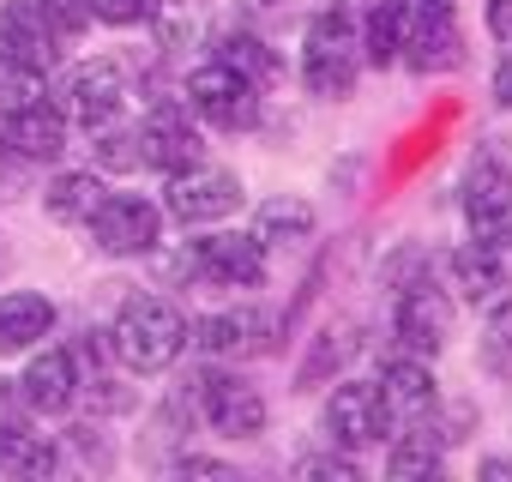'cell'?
Returning <instances> with one entry per match:
<instances>
[{
  "mask_svg": "<svg viewBox=\"0 0 512 482\" xmlns=\"http://www.w3.org/2000/svg\"><path fill=\"white\" fill-rule=\"evenodd\" d=\"M103 338H109V350H115V362H121L127 374H163V368H175L181 350H187V320H181V308L163 302V296H127V302L115 308V326H109Z\"/></svg>",
  "mask_w": 512,
  "mask_h": 482,
  "instance_id": "6da1fadb",
  "label": "cell"
},
{
  "mask_svg": "<svg viewBox=\"0 0 512 482\" xmlns=\"http://www.w3.org/2000/svg\"><path fill=\"white\" fill-rule=\"evenodd\" d=\"M362 31H356V13L344 7V0H332V7L308 25L302 37V85L314 97H350L356 79H362Z\"/></svg>",
  "mask_w": 512,
  "mask_h": 482,
  "instance_id": "7a4b0ae2",
  "label": "cell"
},
{
  "mask_svg": "<svg viewBox=\"0 0 512 482\" xmlns=\"http://www.w3.org/2000/svg\"><path fill=\"white\" fill-rule=\"evenodd\" d=\"M187 109L217 133H247V127H260V85L211 55L205 67L187 73Z\"/></svg>",
  "mask_w": 512,
  "mask_h": 482,
  "instance_id": "3957f363",
  "label": "cell"
},
{
  "mask_svg": "<svg viewBox=\"0 0 512 482\" xmlns=\"http://www.w3.org/2000/svg\"><path fill=\"white\" fill-rule=\"evenodd\" d=\"M235 205H241V175H235V169H217V163H205V157L187 163V169H175L169 187H163V211H169L175 223H187V229L223 223Z\"/></svg>",
  "mask_w": 512,
  "mask_h": 482,
  "instance_id": "277c9868",
  "label": "cell"
},
{
  "mask_svg": "<svg viewBox=\"0 0 512 482\" xmlns=\"http://www.w3.org/2000/svg\"><path fill=\"white\" fill-rule=\"evenodd\" d=\"M91 241L103 254L115 260H133V254H151L157 241H163V211L139 193H103V205L91 211Z\"/></svg>",
  "mask_w": 512,
  "mask_h": 482,
  "instance_id": "5b68a950",
  "label": "cell"
},
{
  "mask_svg": "<svg viewBox=\"0 0 512 482\" xmlns=\"http://www.w3.org/2000/svg\"><path fill=\"white\" fill-rule=\"evenodd\" d=\"M392 434V410L380 398L374 380H344L332 398H326V440L344 446V452H368Z\"/></svg>",
  "mask_w": 512,
  "mask_h": 482,
  "instance_id": "8992f818",
  "label": "cell"
},
{
  "mask_svg": "<svg viewBox=\"0 0 512 482\" xmlns=\"http://www.w3.org/2000/svg\"><path fill=\"white\" fill-rule=\"evenodd\" d=\"M392 332L410 356H440L446 338H452V302L434 278H416L398 290V308H392Z\"/></svg>",
  "mask_w": 512,
  "mask_h": 482,
  "instance_id": "52a82bcc",
  "label": "cell"
},
{
  "mask_svg": "<svg viewBox=\"0 0 512 482\" xmlns=\"http://www.w3.org/2000/svg\"><path fill=\"white\" fill-rule=\"evenodd\" d=\"M464 223L476 241H506L512 229V169L500 157H476L464 175Z\"/></svg>",
  "mask_w": 512,
  "mask_h": 482,
  "instance_id": "ba28073f",
  "label": "cell"
},
{
  "mask_svg": "<svg viewBox=\"0 0 512 482\" xmlns=\"http://www.w3.org/2000/svg\"><path fill=\"white\" fill-rule=\"evenodd\" d=\"M199 254V278L229 284V290H260L266 284V241L260 235H241V229H217L205 241H193Z\"/></svg>",
  "mask_w": 512,
  "mask_h": 482,
  "instance_id": "9c48e42d",
  "label": "cell"
},
{
  "mask_svg": "<svg viewBox=\"0 0 512 482\" xmlns=\"http://www.w3.org/2000/svg\"><path fill=\"white\" fill-rule=\"evenodd\" d=\"M67 121H79L85 133H97V127H109V121H121V109H127V73L115 67V61H85L73 79H67Z\"/></svg>",
  "mask_w": 512,
  "mask_h": 482,
  "instance_id": "30bf717a",
  "label": "cell"
},
{
  "mask_svg": "<svg viewBox=\"0 0 512 482\" xmlns=\"http://www.w3.org/2000/svg\"><path fill=\"white\" fill-rule=\"evenodd\" d=\"M199 410H205V422H211L217 434H229V440L266 434V398H260V386H247L241 374H211V380L199 386Z\"/></svg>",
  "mask_w": 512,
  "mask_h": 482,
  "instance_id": "8fae6325",
  "label": "cell"
},
{
  "mask_svg": "<svg viewBox=\"0 0 512 482\" xmlns=\"http://www.w3.org/2000/svg\"><path fill=\"white\" fill-rule=\"evenodd\" d=\"M133 133H139V163H145V169H157V175H175V169H187V163H199V157H205L199 127H193V121H187V109H175V103L151 109V121H145V127H133Z\"/></svg>",
  "mask_w": 512,
  "mask_h": 482,
  "instance_id": "7c38bea8",
  "label": "cell"
},
{
  "mask_svg": "<svg viewBox=\"0 0 512 482\" xmlns=\"http://www.w3.org/2000/svg\"><path fill=\"white\" fill-rule=\"evenodd\" d=\"M187 338H193L205 356H217V362H241V356H260V350H266L272 320H266L260 308H223V314L193 320Z\"/></svg>",
  "mask_w": 512,
  "mask_h": 482,
  "instance_id": "4fadbf2b",
  "label": "cell"
},
{
  "mask_svg": "<svg viewBox=\"0 0 512 482\" xmlns=\"http://www.w3.org/2000/svg\"><path fill=\"white\" fill-rule=\"evenodd\" d=\"M380 398H386L392 422H422V416H434L440 386H434L428 356H392V362L380 368Z\"/></svg>",
  "mask_w": 512,
  "mask_h": 482,
  "instance_id": "5bb4252c",
  "label": "cell"
},
{
  "mask_svg": "<svg viewBox=\"0 0 512 482\" xmlns=\"http://www.w3.org/2000/svg\"><path fill=\"white\" fill-rule=\"evenodd\" d=\"M0 139L31 163H55L67 151V109H55L49 97L31 109H13V115H0Z\"/></svg>",
  "mask_w": 512,
  "mask_h": 482,
  "instance_id": "9a60e30c",
  "label": "cell"
},
{
  "mask_svg": "<svg viewBox=\"0 0 512 482\" xmlns=\"http://www.w3.org/2000/svg\"><path fill=\"white\" fill-rule=\"evenodd\" d=\"M19 386H25V404L37 416H67L73 398H79V362H73V350H37Z\"/></svg>",
  "mask_w": 512,
  "mask_h": 482,
  "instance_id": "2e32d148",
  "label": "cell"
},
{
  "mask_svg": "<svg viewBox=\"0 0 512 482\" xmlns=\"http://www.w3.org/2000/svg\"><path fill=\"white\" fill-rule=\"evenodd\" d=\"M446 272H452V290H458L470 308H500V302H512V296H506V266H500V254H494V241H464V248L446 260Z\"/></svg>",
  "mask_w": 512,
  "mask_h": 482,
  "instance_id": "e0dca14e",
  "label": "cell"
},
{
  "mask_svg": "<svg viewBox=\"0 0 512 482\" xmlns=\"http://www.w3.org/2000/svg\"><path fill=\"white\" fill-rule=\"evenodd\" d=\"M0 49L49 73V67H55L61 37H55V25L37 13V0H7V7H0Z\"/></svg>",
  "mask_w": 512,
  "mask_h": 482,
  "instance_id": "ac0fdd59",
  "label": "cell"
},
{
  "mask_svg": "<svg viewBox=\"0 0 512 482\" xmlns=\"http://www.w3.org/2000/svg\"><path fill=\"white\" fill-rule=\"evenodd\" d=\"M49 332H55V302L49 296H37V290H7L0 296V356L37 350Z\"/></svg>",
  "mask_w": 512,
  "mask_h": 482,
  "instance_id": "d6986e66",
  "label": "cell"
},
{
  "mask_svg": "<svg viewBox=\"0 0 512 482\" xmlns=\"http://www.w3.org/2000/svg\"><path fill=\"white\" fill-rule=\"evenodd\" d=\"M217 61H229L241 79H253L260 91H272V85L284 79V55H278L260 31H247V25H235V31L217 43Z\"/></svg>",
  "mask_w": 512,
  "mask_h": 482,
  "instance_id": "ffe728a7",
  "label": "cell"
},
{
  "mask_svg": "<svg viewBox=\"0 0 512 482\" xmlns=\"http://www.w3.org/2000/svg\"><path fill=\"white\" fill-rule=\"evenodd\" d=\"M398 61H410L416 73H446V67H458V61H464V37H458V25H452V19L404 25V55H398Z\"/></svg>",
  "mask_w": 512,
  "mask_h": 482,
  "instance_id": "44dd1931",
  "label": "cell"
},
{
  "mask_svg": "<svg viewBox=\"0 0 512 482\" xmlns=\"http://www.w3.org/2000/svg\"><path fill=\"white\" fill-rule=\"evenodd\" d=\"M356 31H362V61L368 67H398V55H404V7L398 0H368Z\"/></svg>",
  "mask_w": 512,
  "mask_h": 482,
  "instance_id": "7402d4cb",
  "label": "cell"
},
{
  "mask_svg": "<svg viewBox=\"0 0 512 482\" xmlns=\"http://www.w3.org/2000/svg\"><path fill=\"white\" fill-rule=\"evenodd\" d=\"M103 175L97 169H67V175H55V187L43 193V205H49V217L55 223H91V211L103 205Z\"/></svg>",
  "mask_w": 512,
  "mask_h": 482,
  "instance_id": "603a6c76",
  "label": "cell"
},
{
  "mask_svg": "<svg viewBox=\"0 0 512 482\" xmlns=\"http://www.w3.org/2000/svg\"><path fill=\"white\" fill-rule=\"evenodd\" d=\"M61 458H55V446L43 440V434H31V428H19V422H0V476H25V482H37V476H49Z\"/></svg>",
  "mask_w": 512,
  "mask_h": 482,
  "instance_id": "cb8c5ba5",
  "label": "cell"
},
{
  "mask_svg": "<svg viewBox=\"0 0 512 482\" xmlns=\"http://www.w3.org/2000/svg\"><path fill=\"white\" fill-rule=\"evenodd\" d=\"M440 470H446L440 440H434V428H422V422H410V434H398L392 452H386V476H398V482H410V476H440Z\"/></svg>",
  "mask_w": 512,
  "mask_h": 482,
  "instance_id": "d4e9b609",
  "label": "cell"
},
{
  "mask_svg": "<svg viewBox=\"0 0 512 482\" xmlns=\"http://www.w3.org/2000/svg\"><path fill=\"white\" fill-rule=\"evenodd\" d=\"M253 235H260L266 248H278V241H284V248H290V241H308L314 235V205L308 199H266L260 205V229H253Z\"/></svg>",
  "mask_w": 512,
  "mask_h": 482,
  "instance_id": "484cf974",
  "label": "cell"
},
{
  "mask_svg": "<svg viewBox=\"0 0 512 482\" xmlns=\"http://www.w3.org/2000/svg\"><path fill=\"white\" fill-rule=\"evenodd\" d=\"M43 97H49V73L0 49V115L31 109V103H43Z\"/></svg>",
  "mask_w": 512,
  "mask_h": 482,
  "instance_id": "4316f807",
  "label": "cell"
},
{
  "mask_svg": "<svg viewBox=\"0 0 512 482\" xmlns=\"http://www.w3.org/2000/svg\"><path fill=\"white\" fill-rule=\"evenodd\" d=\"M482 368L494 380H512V302L494 308V326L482 332Z\"/></svg>",
  "mask_w": 512,
  "mask_h": 482,
  "instance_id": "83f0119b",
  "label": "cell"
},
{
  "mask_svg": "<svg viewBox=\"0 0 512 482\" xmlns=\"http://www.w3.org/2000/svg\"><path fill=\"white\" fill-rule=\"evenodd\" d=\"M296 476H302V482H362V464L338 446V452H308V458H296Z\"/></svg>",
  "mask_w": 512,
  "mask_h": 482,
  "instance_id": "f1b7e54d",
  "label": "cell"
},
{
  "mask_svg": "<svg viewBox=\"0 0 512 482\" xmlns=\"http://www.w3.org/2000/svg\"><path fill=\"white\" fill-rule=\"evenodd\" d=\"M37 13L55 25V37L67 43V37H79L85 25H91V0H37Z\"/></svg>",
  "mask_w": 512,
  "mask_h": 482,
  "instance_id": "f546056e",
  "label": "cell"
},
{
  "mask_svg": "<svg viewBox=\"0 0 512 482\" xmlns=\"http://www.w3.org/2000/svg\"><path fill=\"white\" fill-rule=\"evenodd\" d=\"M97 157H103L109 169H139V133H121L115 121L97 127Z\"/></svg>",
  "mask_w": 512,
  "mask_h": 482,
  "instance_id": "4dcf8cb0",
  "label": "cell"
},
{
  "mask_svg": "<svg viewBox=\"0 0 512 482\" xmlns=\"http://www.w3.org/2000/svg\"><path fill=\"white\" fill-rule=\"evenodd\" d=\"M151 13H157V0H91V19L97 25H121V31L127 25H145Z\"/></svg>",
  "mask_w": 512,
  "mask_h": 482,
  "instance_id": "1f68e13d",
  "label": "cell"
},
{
  "mask_svg": "<svg viewBox=\"0 0 512 482\" xmlns=\"http://www.w3.org/2000/svg\"><path fill=\"white\" fill-rule=\"evenodd\" d=\"M404 7V25H434V19H452V0H398Z\"/></svg>",
  "mask_w": 512,
  "mask_h": 482,
  "instance_id": "d6a6232c",
  "label": "cell"
},
{
  "mask_svg": "<svg viewBox=\"0 0 512 482\" xmlns=\"http://www.w3.org/2000/svg\"><path fill=\"white\" fill-rule=\"evenodd\" d=\"M488 37L512 55V0H488Z\"/></svg>",
  "mask_w": 512,
  "mask_h": 482,
  "instance_id": "836d02e7",
  "label": "cell"
},
{
  "mask_svg": "<svg viewBox=\"0 0 512 482\" xmlns=\"http://www.w3.org/2000/svg\"><path fill=\"white\" fill-rule=\"evenodd\" d=\"M175 470H181V476H235V470H229L223 458H181Z\"/></svg>",
  "mask_w": 512,
  "mask_h": 482,
  "instance_id": "e575fe53",
  "label": "cell"
},
{
  "mask_svg": "<svg viewBox=\"0 0 512 482\" xmlns=\"http://www.w3.org/2000/svg\"><path fill=\"white\" fill-rule=\"evenodd\" d=\"M476 476H482V482H512V458H482Z\"/></svg>",
  "mask_w": 512,
  "mask_h": 482,
  "instance_id": "d590c367",
  "label": "cell"
},
{
  "mask_svg": "<svg viewBox=\"0 0 512 482\" xmlns=\"http://www.w3.org/2000/svg\"><path fill=\"white\" fill-rule=\"evenodd\" d=\"M494 97H500V109H512V55H506L500 73H494Z\"/></svg>",
  "mask_w": 512,
  "mask_h": 482,
  "instance_id": "8d00e7d4",
  "label": "cell"
},
{
  "mask_svg": "<svg viewBox=\"0 0 512 482\" xmlns=\"http://www.w3.org/2000/svg\"><path fill=\"white\" fill-rule=\"evenodd\" d=\"M506 241H512V229H506Z\"/></svg>",
  "mask_w": 512,
  "mask_h": 482,
  "instance_id": "74e56055",
  "label": "cell"
}]
</instances>
